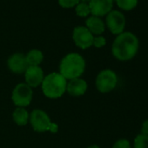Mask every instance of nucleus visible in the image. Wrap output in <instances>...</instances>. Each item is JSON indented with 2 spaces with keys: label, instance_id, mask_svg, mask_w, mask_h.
I'll return each mask as SVG.
<instances>
[{
  "label": "nucleus",
  "instance_id": "nucleus-1",
  "mask_svg": "<svg viewBox=\"0 0 148 148\" xmlns=\"http://www.w3.org/2000/svg\"><path fill=\"white\" fill-rule=\"evenodd\" d=\"M139 41L138 37L131 32H123L117 35L112 45V53L119 61H129L138 53Z\"/></svg>",
  "mask_w": 148,
  "mask_h": 148
},
{
  "label": "nucleus",
  "instance_id": "nucleus-12",
  "mask_svg": "<svg viewBox=\"0 0 148 148\" xmlns=\"http://www.w3.org/2000/svg\"><path fill=\"white\" fill-rule=\"evenodd\" d=\"M88 89L87 82L81 79L77 78L67 81L66 92L72 97H80L84 95Z\"/></svg>",
  "mask_w": 148,
  "mask_h": 148
},
{
  "label": "nucleus",
  "instance_id": "nucleus-5",
  "mask_svg": "<svg viewBox=\"0 0 148 148\" xmlns=\"http://www.w3.org/2000/svg\"><path fill=\"white\" fill-rule=\"evenodd\" d=\"M118 85V75L111 69H104L99 72L95 79L97 90L101 93L112 92Z\"/></svg>",
  "mask_w": 148,
  "mask_h": 148
},
{
  "label": "nucleus",
  "instance_id": "nucleus-7",
  "mask_svg": "<svg viewBox=\"0 0 148 148\" xmlns=\"http://www.w3.org/2000/svg\"><path fill=\"white\" fill-rule=\"evenodd\" d=\"M125 17L118 10H112L106 16V26L114 35L122 33L125 27Z\"/></svg>",
  "mask_w": 148,
  "mask_h": 148
},
{
  "label": "nucleus",
  "instance_id": "nucleus-9",
  "mask_svg": "<svg viewBox=\"0 0 148 148\" xmlns=\"http://www.w3.org/2000/svg\"><path fill=\"white\" fill-rule=\"evenodd\" d=\"M9 70L15 74H24L29 67L25 55L20 52H16L11 55L7 60Z\"/></svg>",
  "mask_w": 148,
  "mask_h": 148
},
{
  "label": "nucleus",
  "instance_id": "nucleus-17",
  "mask_svg": "<svg viewBox=\"0 0 148 148\" xmlns=\"http://www.w3.org/2000/svg\"><path fill=\"white\" fill-rule=\"evenodd\" d=\"M75 12L79 17L81 18H86L91 14L90 7L88 4L86 3H81L79 2L76 6H75Z\"/></svg>",
  "mask_w": 148,
  "mask_h": 148
},
{
  "label": "nucleus",
  "instance_id": "nucleus-11",
  "mask_svg": "<svg viewBox=\"0 0 148 148\" xmlns=\"http://www.w3.org/2000/svg\"><path fill=\"white\" fill-rule=\"evenodd\" d=\"M89 7L91 14L97 17L106 16L113 7V0H90Z\"/></svg>",
  "mask_w": 148,
  "mask_h": 148
},
{
  "label": "nucleus",
  "instance_id": "nucleus-24",
  "mask_svg": "<svg viewBox=\"0 0 148 148\" xmlns=\"http://www.w3.org/2000/svg\"><path fill=\"white\" fill-rule=\"evenodd\" d=\"M80 2H81V3H86V4H89L90 0H80Z\"/></svg>",
  "mask_w": 148,
  "mask_h": 148
},
{
  "label": "nucleus",
  "instance_id": "nucleus-22",
  "mask_svg": "<svg viewBox=\"0 0 148 148\" xmlns=\"http://www.w3.org/2000/svg\"><path fill=\"white\" fill-rule=\"evenodd\" d=\"M140 133L148 136V119L142 123L140 127Z\"/></svg>",
  "mask_w": 148,
  "mask_h": 148
},
{
  "label": "nucleus",
  "instance_id": "nucleus-8",
  "mask_svg": "<svg viewBox=\"0 0 148 148\" xmlns=\"http://www.w3.org/2000/svg\"><path fill=\"white\" fill-rule=\"evenodd\" d=\"M93 38L94 36L92 35V33L85 25H79L73 29V42L80 49L86 50L92 46Z\"/></svg>",
  "mask_w": 148,
  "mask_h": 148
},
{
  "label": "nucleus",
  "instance_id": "nucleus-14",
  "mask_svg": "<svg viewBox=\"0 0 148 148\" xmlns=\"http://www.w3.org/2000/svg\"><path fill=\"white\" fill-rule=\"evenodd\" d=\"M30 114L28 111L24 107H17L12 112L13 121L20 126L26 125L29 122Z\"/></svg>",
  "mask_w": 148,
  "mask_h": 148
},
{
  "label": "nucleus",
  "instance_id": "nucleus-21",
  "mask_svg": "<svg viewBox=\"0 0 148 148\" xmlns=\"http://www.w3.org/2000/svg\"><path fill=\"white\" fill-rule=\"evenodd\" d=\"M106 39L105 37L99 35V36H94L93 38V42H92V46L96 48H102L106 45Z\"/></svg>",
  "mask_w": 148,
  "mask_h": 148
},
{
  "label": "nucleus",
  "instance_id": "nucleus-4",
  "mask_svg": "<svg viewBox=\"0 0 148 148\" xmlns=\"http://www.w3.org/2000/svg\"><path fill=\"white\" fill-rule=\"evenodd\" d=\"M29 121L32 129L38 132H51L56 133L58 131V125L51 121L49 115L41 109H34L30 113Z\"/></svg>",
  "mask_w": 148,
  "mask_h": 148
},
{
  "label": "nucleus",
  "instance_id": "nucleus-20",
  "mask_svg": "<svg viewBox=\"0 0 148 148\" xmlns=\"http://www.w3.org/2000/svg\"><path fill=\"white\" fill-rule=\"evenodd\" d=\"M112 148H132V145L128 139L119 138L113 144Z\"/></svg>",
  "mask_w": 148,
  "mask_h": 148
},
{
  "label": "nucleus",
  "instance_id": "nucleus-3",
  "mask_svg": "<svg viewBox=\"0 0 148 148\" xmlns=\"http://www.w3.org/2000/svg\"><path fill=\"white\" fill-rule=\"evenodd\" d=\"M67 79L59 72H51L45 76L41 88L45 97L49 99H58L66 92Z\"/></svg>",
  "mask_w": 148,
  "mask_h": 148
},
{
  "label": "nucleus",
  "instance_id": "nucleus-10",
  "mask_svg": "<svg viewBox=\"0 0 148 148\" xmlns=\"http://www.w3.org/2000/svg\"><path fill=\"white\" fill-rule=\"evenodd\" d=\"M24 74L25 84L32 88L41 86L45 79L44 71L40 66H29Z\"/></svg>",
  "mask_w": 148,
  "mask_h": 148
},
{
  "label": "nucleus",
  "instance_id": "nucleus-19",
  "mask_svg": "<svg viewBox=\"0 0 148 148\" xmlns=\"http://www.w3.org/2000/svg\"><path fill=\"white\" fill-rule=\"evenodd\" d=\"M58 2L61 7L68 9L75 7L80 2V0H58Z\"/></svg>",
  "mask_w": 148,
  "mask_h": 148
},
{
  "label": "nucleus",
  "instance_id": "nucleus-15",
  "mask_svg": "<svg viewBox=\"0 0 148 148\" xmlns=\"http://www.w3.org/2000/svg\"><path fill=\"white\" fill-rule=\"evenodd\" d=\"M29 66H39L44 60V53L38 49H32L25 54Z\"/></svg>",
  "mask_w": 148,
  "mask_h": 148
},
{
  "label": "nucleus",
  "instance_id": "nucleus-16",
  "mask_svg": "<svg viewBox=\"0 0 148 148\" xmlns=\"http://www.w3.org/2000/svg\"><path fill=\"white\" fill-rule=\"evenodd\" d=\"M138 3V0H116L117 5L123 11L133 10Z\"/></svg>",
  "mask_w": 148,
  "mask_h": 148
},
{
  "label": "nucleus",
  "instance_id": "nucleus-18",
  "mask_svg": "<svg viewBox=\"0 0 148 148\" xmlns=\"http://www.w3.org/2000/svg\"><path fill=\"white\" fill-rule=\"evenodd\" d=\"M133 148H148V136L138 134L133 140Z\"/></svg>",
  "mask_w": 148,
  "mask_h": 148
},
{
  "label": "nucleus",
  "instance_id": "nucleus-23",
  "mask_svg": "<svg viewBox=\"0 0 148 148\" xmlns=\"http://www.w3.org/2000/svg\"><path fill=\"white\" fill-rule=\"evenodd\" d=\"M87 148H101V147L99 146L98 145H89Z\"/></svg>",
  "mask_w": 148,
  "mask_h": 148
},
{
  "label": "nucleus",
  "instance_id": "nucleus-2",
  "mask_svg": "<svg viewBox=\"0 0 148 148\" xmlns=\"http://www.w3.org/2000/svg\"><path fill=\"white\" fill-rule=\"evenodd\" d=\"M86 70V60L77 52L66 54L60 61L59 73L67 80L80 78Z\"/></svg>",
  "mask_w": 148,
  "mask_h": 148
},
{
  "label": "nucleus",
  "instance_id": "nucleus-13",
  "mask_svg": "<svg viewBox=\"0 0 148 148\" xmlns=\"http://www.w3.org/2000/svg\"><path fill=\"white\" fill-rule=\"evenodd\" d=\"M86 27L93 36L101 35L106 30V24L103 19L97 16H89L86 19Z\"/></svg>",
  "mask_w": 148,
  "mask_h": 148
},
{
  "label": "nucleus",
  "instance_id": "nucleus-6",
  "mask_svg": "<svg viewBox=\"0 0 148 148\" xmlns=\"http://www.w3.org/2000/svg\"><path fill=\"white\" fill-rule=\"evenodd\" d=\"M32 88L25 83L18 84L12 92V100L17 107L25 108L32 103Z\"/></svg>",
  "mask_w": 148,
  "mask_h": 148
}]
</instances>
